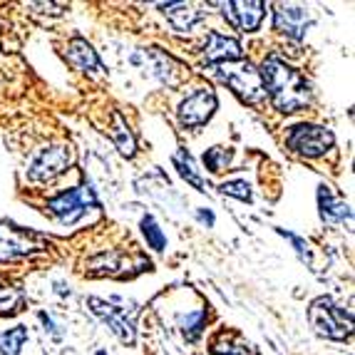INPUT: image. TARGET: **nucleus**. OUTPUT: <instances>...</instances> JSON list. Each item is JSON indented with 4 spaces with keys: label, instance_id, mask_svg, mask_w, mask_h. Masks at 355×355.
<instances>
[{
    "label": "nucleus",
    "instance_id": "nucleus-1",
    "mask_svg": "<svg viewBox=\"0 0 355 355\" xmlns=\"http://www.w3.org/2000/svg\"><path fill=\"white\" fill-rule=\"evenodd\" d=\"M263 92L271 97L273 107L279 112H298L311 102V87H308L306 77L291 65H286L284 60L271 55L263 60V65L259 70Z\"/></svg>",
    "mask_w": 355,
    "mask_h": 355
},
{
    "label": "nucleus",
    "instance_id": "nucleus-2",
    "mask_svg": "<svg viewBox=\"0 0 355 355\" xmlns=\"http://www.w3.org/2000/svg\"><path fill=\"white\" fill-rule=\"evenodd\" d=\"M308 320H311V326L318 336L331 338V340H345L353 331V315L345 313L343 308L328 296H320L311 303Z\"/></svg>",
    "mask_w": 355,
    "mask_h": 355
},
{
    "label": "nucleus",
    "instance_id": "nucleus-3",
    "mask_svg": "<svg viewBox=\"0 0 355 355\" xmlns=\"http://www.w3.org/2000/svg\"><path fill=\"white\" fill-rule=\"evenodd\" d=\"M97 207H100V202H97L95 191L89 189V187H72V189L53 196L48 202L50 214H53L62 226L77 224L89 209H97Z\"/></svg>",
    "mask_w": 355,
    "mask_h": 355
},
{
    "label": "nucleus",
    "instance_id": "nucleus-4",
    "mask_svg": "<svg viewBox=\"0 0 355 355\" xmlns=\"http://www.w3.org/2000/svg\"><path fill=\"white\" fill-rule=\"evenodd\" d=\"M333 132L320 125H296L286 137V147L306 159H318L328 149H333Z\"/></svg>",
    "mask_w": 355,
    "mask_h": 355
},
{
    "label": "nucleus",
    "instance_id": "nucleus-5",
    "mask_svg": "<svg viewBox=\"0 0 355 355\" xmlns=\"http://www.w3.org/2000/svg\"><path fill=\"white\" fill-rule=\"evenodd\" d=\"M42 249H45V239L40 234L20 229L10 221H0V263H10Z\"/></svg>",
    "mask_w": 355,
    "mask_h": 355
},
{
    "label": "nucleus",
    "instance_id": "nucleus-6",
    "mask_svg": "<svg viewBox=\"0 0 355 355\" xmlns=\"http://www.w3.org/2000/svg\"><path fill=\"white\" fill-rule=\"evenodd\" d=\"M219 77L234 89V95L239 97L246 105H261L266 100V92H263V85H261V75L251 62H239V65L229 67V70H221Z\"/></svg>",
    "mask_w": 355,
    "mask_h": 355
},
{
    "label": "nucleus",
    "instance_id": "nucleus-7",
    "mask_svg": "<svg viewBox=\"0 0 355 355\" xmlns=\"http://www.w3.org/2000/svg\"><path fill=\"white\" fill-rule=\"evenodd\" d=\"M219 107V100H216V92L211 87H196L194 92L184 97L182 105H179L177 114L179 122H182L187 130H196V127L207 125L209 119L214 117Z\"/></svg>",
    "mask_w": 355,
    "mask_h": 355
},
{
    "label": "nucleus",
    "instance_id": "nucleus-8",
    "mask_svg": "<svg viewBox=\"0 0 355 355\" xmlns=\"http://www.w3.org/2000/svg\"><path fill=\"white\" fill-rule=\"evenodd\" d=\"M72 164V152L65 144H53V147H45L35 159L30 162L28 166V179L30 182H53L60 174H65Z\"/></svg>",
    "mask_w": 355,
    "mask_h": 355
},
{
    "label": "nucleus",
    "instance_id": "nucleus-9",
    "mask_svg": "<svg viewBox=\"0 0 355 355\" xmlns=\"http://www.w3.org/2000/svg\"><path fill=\"white\" fill-rule=\"evenodd\" d=\"M87 306L92 308V313L100 315L107 323V328L122 340L125 345H135V311L127 313V308H117L112 303L102 301V298H87Z\"/></svg>",
    "mask_w": 355,
    "mask_h": 355
},
{
    "label": "nucleus",
    "instance_id": "nucleus-10",
    "mask_svg": "<svg viewBox=\"0 0 355 355\" xmlns=\"http://www.w3.org/2000/svg\"><path fill=\"white\" fill-rule=\"evenodd\" d=\"M221 8L224 18L243 33H256L266 15V3L261 0H234V3H221Z\"/></svg>",
    "mask_w": 355,
    "mask_h": 355
},
{
    "label": "nucleus",
    "instance_id": "nucleus-11",
    "mask_svg": "<svg viewBox=\"0 0 355 355\" xmlns=\"http://www.w3.org/2000/svg\"><path fill=\"white\" fill-rule=\"evenodd\" d=\"M311 12L303 6H284L279 3L276 10H273V28L284 33L286 37H293V40H303L311 28Z\"/></svg>",
    "mask_w": 355,
    "mask_h": 355
},
{
    "label": "nucleus",
    "instance_id": "nucleus-12",
    "mask_svg": "<svg viewBox=\"0 0 355 355\" xmlns=\"http://www.w3.org/2000/svg\"><path fill=\"white\" fill-rule=\"evenodd\" d=\"M243 58L241 42L234 40V37L221 35L219 30H209L207 42H204V62H239Z\"/></svg>",
    "mask_w": 355,
    "mask_h": 355
},
{
    "label": "nucleus",
    "instance_id": "nucleus-13",
    "mask_svg": "<svg viewBox=\"0 0 355 355\" xmlns=\"http://www.w3.org/2000/svg\"><path fill=\"white\" fill-rule=\"evenodd\" d=\"M318 209H320V219L331 226L345 224V221L350 224V219H353V211L345 204V199L340 194H336L333 187H328V184H320L318 187Z\"/></svg>",
    "mask_w": 355,
    "mask_h": 355
},
{
    "label": "nucleus",
    "instance_id": "nucleus-14",
    "mask_svg": "<svg viewBox=\"0 0 355 355\" xmlns=\"http://www.w3.org/2000/svg\"><path fill=\"white\" fill-rule=\"evenodd\" d=\"M149 60H152L154 75L159 77L166 87H179L184 83V65H179L177 60L172 58L169 53L159 48H149Z\"/></svg>",
    "mask_w": 355,
    "mask_h": 355
},
{
    "label": "nucleus",
    "instance_id": "nucleus-15",
    "mask_svg": "<svg viewBox=\"0 0 355 355\" xmlns=\"http://www.w3.org/2000/svg\"><path fill=\"white\" fill-rule=\"evenodd\" d=\"M214 355H259L254 343H249L236 331H219L211 340Z\"/></svg>",
    "mask_w": 355,
    "mask_h": 355
},
{
    "label": "nucleus",
    "instance_id": "nucleus-16",
    "mask_svg": "<svg viewBox=\"0 0 355 355\" xmlns=\"http://www.w3.org/2000/svg\"><path fill=\"white\" fill-rule=\"evenodd\" d=\"M65 55H67V62L75 65L77 70H83V72H100L102 70L95 48H92L85 37H72V40L67 42Z\"/></svg>",
    "mask_w": 355,
    "mask_h": 355
},
{
    "label": "nucleus",
    "instance_id": "nucleus-17",
    "mask_svg": "<svg viewBox=\"0 0 355 355\" xmlns=\"http://www.w3.org/2000/svg\"><path fill=\"white\" fill-rule=\"evenodd\" d=\"M159 8L177 33H191V28L202 20V12L194 10V6L189 3H162Z\"/></svg>",
    "mask_w": 355,
    "mask_h": 355
},
{
    "label": "nucleus",
    "instance_id": "nucleus-18",
    "mask_svg": "<svg viewBox=\"0 0 355 355\" xmlns=\"http://www.w3.org/2000/svg\"><path fill=\"white\" fill-rule=\"evenodd\" d=\"M174 166H177L179 177H182L187 184H191L196 191H207V184H204L202 174L194 169V162H191V157L184 152V149H179V152L174 154Z\"/></svg>",
    "mask_w": 355,
    "mask_h": 355
},
{
    "label": "nucleus",
    "instance_id": "nucleus-19",
    "mask_svg": "<svg viewBox=\"0 0 355 355\" xmlns=\"http://www.w3.org/2000/svg\"><path fill=\"white\" fill-rule=\"evenodd\" d=\"M112 122H114V127H112V139H114V144H117V149L122 154H125V157H135L137 144H135V137H132L130 127H127L125 117H122L119 112H114L112 114Z\"/></svg>",
    "mask_w": 355,
    "mask_h": 355
},
{
    "label": "nucleus",
    "instance_id": "nucleus-20",
    "mask_svg": "<svg viewBox=\"0 0 355 355\" xmlns=\"http://www.w3.org/2000/svg\"><path fill=\"white\" fill-rule=\"evenodd\" d=\"M25 343H28V328H8L6 333H0V355H20Z\"/></svg>",
    "mask_w": 355,
    "mask_h": 355
},
{
    "label": "nucleus",
    "instance_id": "nucleus-21",
    "mask_svg": "<svg viewBox=\"0 0 355 355\" xmlns=\"http://www.w3.org/2000/svg\"><path fill=\"white\" fill-rule=\"evenodd\" d=\"M207 318H209V313L204 308L189 311L187 315L179 318V328H182V333L187 336V340H196V338L202 336V331L207 328Z\"/></svg>",
    "mask_w": 355,
    "mask_h": 355
},
{
    "label": "nucleus",
    "instance_id": "nucleus-22",
    "mask_svg": "<svg viewBox=\"0 0 355 355\" xmlns=\"http://www.w3.org/2000/svg\"><path fill=\"white\" fill-rule=\"evenodd\" d=\"M231 157H234V152H231V149H226V147H211V149H207V152H204L202 162H204V166H207V169L211 174H221L226 169V166H229Z\"/></svg>",
    "mask_w": 355,
    "mask_h": 355
},
{
    "label": "nucleus",
    "instance_id": "nucleus-23",
    "mask_svg": "<svg viewBox=\"0 0 355 355\" xmlns=\"http://www.w3.org/2000/svg\"><path fill=\"white\" fill-rule=\"evenodd\" d=\"M139 229H142L144 239H147L149 249H154V251H164V249H166V236H164V231H162V229H159V224L154 221L152 214H147V216H144L142 224H139Z\"/></svg>",
    "mask_w": 355,
    "mask_h": 355
},
{
    "label": "nucleus",
    "instance_id": "nucleus-24",
    "mask_svg": "<svg viewBox=\"0 0 355 355\" xmlns=\"http://www.w3.org/2000/svg\"><path fill=\"white\" fill-rule=\"evenodd\" d=\"M20 303H23V293H20L18 288L0 284V313H12V311H18Z\"/></svg>",
    "mask_w": 355,
    "mask_h": 355
},
{
    "label": "nucleus",
    "instance_id": "nucleus-25",
    "mask_svg": "<svg viewBox=\"0 0 355 355\" xmlns=\"http://www.w3.org/2000/svg\"><path fill=\"white\" fill-rule=\"evenodd\" d=\"M219 189H221V194L234 196V199H239V202H251V187H249V182H243V179L224 182Z\"/></svg>",
    "mask_w": 355,
    "mask_h": 355
},
{
    "label": "nucleus",
    "instance_id": "nucleus-26",
    "mask_svg": "<svg viewBox=\"0 0 355 355\" xmlns=\"http://www.w3.org/2000/svg\"><path fill=\"white\" fill-rule=\"evenodd\" d=\"M281 234H284V236L288 239V241L293 243V246H296L298 256H301L303 261H308V263H311V251H308V243L303 241V239H298L296 234H286V231H281Z\"/></svg>",
    "mask_w": 355,
    "mask_h": 355
},
{
    "label": "nucleus",
    "instance_id": "nucleus-27",
    "mask_svg": "<svg viewBox=\"0 0 355 355\" xmlns=\"http://www.w3.org/2000/svg\"><path fill=\"white\" fill-rule=\"evenodd\" d=\"M196 219L202 221V224H207V229H211L214 221H216V219H214V211H211V209H196Z\"/></svg>",
    "mask_w": 355,
    "mask_h": 355
},
{
    "label": "nucleus",
    "instance_id": "nucleus-28",
    "mask_svg": "<svg viewBox=\"0 0 355 355\" xmlns=\"http://www.w3.org/2000/svg\"><path fill=\"white\" fill-rule=\"evenodd\" d=\"M97 355H107V353H105V350H97Z\"/></svg>",
    "mask_w": 355,
    "mask_h": 355
}]
</instances>
